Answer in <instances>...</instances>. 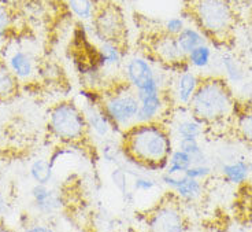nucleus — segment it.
Wrapping results in <instances>:
<instances>
[{
  "label": "nucleus",
  "mask_w": 252,
  "mask_h": 232,
  "mask_svg": "<svg viewBox=\"0 0 252 232\" xmlns=\"http://www.w3.org/2000/svg\"><path fill=\"white\" fill-rule=\"evenodd\" d=\"M147 48L148 52H145L144 57L152 59V62H158L162 68L174 70L177 73L192 70L187 61V55L177 43L176 36H170L162 31V33L152 36Z\"/></svg>",
  "instance_id": "nucleus-10"
},
{
  "label": "nucleus",
  "mask_w": 252,
  "mask_h": 232,
  "mask_svg": "<svg viewBox=\"0 0 252 232\" xmlns=\"http://www.w3.org/2000/svg\"><path fill=\"white\" fill-rule=\"evenodd\" d=\"M206 131V125L189 114V117L178 121L176 125V132L178 138H202Z\"/></svg>",
  "instance_id": "nucleus-22"
},
{
  "label": "nucleus",
  "mask_w": 252,
  "mask_h": 232,
  "mask_svg": "<svg viewBox=\"0 0 252 232\" xmlns=\"http://www.w3.org/2000/svg\"><path fill=\"white\" fill-rule=\"evenodd\" d=\"M213 173V168L208 163H200V165H192L184 172V175L196 179V180H206Z\"/></svg>",
  "instance_id": "nucleus-29"
},
{
  "label": "nucleus",
  "mask_w": 252,
  "mask_h": 232,
  "mask_svg": "<svg viewBox=\"0 0 252 232\" xmlns=\"http://www.w3.org/2000/svg\"><path fill=\"white\" fill-rule=\"evenodd\" d=\"M222 69L226 75V80L230 82H241L246 78V72L243 69L241 63L230 54H223L220 57Z\"/></svg>",
  "instance_id": "nucleus-25"
},
{
  "label": "nucleus",
  "mask_w": 252,
  "mask_h": 232,
  "mask_svg": "<svg viewBox=\"0 0 252 232\" xmlns=\"http://www.w3.org/2000/svg\"><path fill=\"white\" fill-rule=\"evenodd\" d=\"M0 57L4 59L21 85L36 82L43 76V65L38 57V50L29 39L14 38L4 40L0 48Z\"/></svg>",
  "instance_id": "nucleus-6"
},
{
  "label": "nucleus",
  "mask_w": 252,
  "mask_h": 232,
  "mask_svg": "<svg viewBox=\"0 0 252 232\" xmlns=\"http://www.w3.org/2000/svg\"><path fill=\"white\" fill-rule=\"evenodd\" d=\"M32 206L41 216H52L62 210L64 206V196L61 191L52 189L50 184H38L31 190Z\"/></svg>",
  "instance_id": "nucleus-12"
},
{
  "label": "nucleus",
  "mask_w": 252,
  "mask_h": 232,
  "mask_svg": "<svg viewBox=\"0 0 252 232\" xmlns=\"http://www.w3.org/2000/svg\"><path fill=\"white\" fill-rule=\"evenodd\" d=\"M129 173L133 176L132 189L134 193H151L159 187V182L152 176L145 175V173H134L130 170Z\"/></svg>",
  "instance_id": "nucleus-28"
},
{
  "label": "nucleus",
  "mask_w": 252,
  "mask_h": 232,
  "mask_svg": "<svg viewBox=\"0 0 252 232\" xmlns=\"http://www.w3.org/2000/svg\"><path fill=\"white\" fill-rule=\"evenodd\" d=\"M130 1H134V3H136V1H139V0H130Z\"/></svg>",
  "instance_id": "nucleus-35"
},
{
  "label": "nucleus",
  "mask_w": 252,
  "mask_h": 232,
  "mask_svg": "<svg viewBox=\"0 0 252 232\" xmlns=\"http://www.w3.org/2000/svg\"><path fill=\"white\" fill-rule=\"evenodd\" d=\"M220 173L223 176V179L230 184H244L250 177V166H248V161L244 159H236L232 162L223 163L220 168Z\"/></svg>",
  "instance_id": "nucleus-18"
},
{
  "label": "nucleus",
  "mask_w": 252,
  "mask_h": 232,
  "mask_svg": "<svg viewBox=\"0 0 252 232\" xmlns=\"http://www.w3.org/2000/svg\"><path fill=\"white\" fill-rule=\"evenodd\" d=\"M192 157L188 153H185L181 149L177 147V150H173L169 158V162L164 172L169 175H184V172L188 169L189 166H192Z\"/></svg>",
  "instance_id": "nucleus-24"
},
{
  "label": "nucleus",
  "mask_w": 252,
  "mask_h": 232,
  "mask_svg": "<svg viewBox=\"0 0 252 232\" xmlns=\"http://www.w3.org/2000/svg\"><path fill=\"white\" fill-rule=\"evenodd\" d=\"M6 228H4V224H3V221H1V219H0V231H4Z\"/></svg>",
  "instance_id": "nucleus-33"
},
{
  "label": "nucleus",
  "mask_w": 252,
  "mask_h": 232,
  "mask_svg": "<svg viewBox=\"0 0 252 232\" xmlns=\"http://www.w3.org/2000/svg\"><path fill=\"white\" fill-rule=\"evenodd\" d=\"M160 182L166 187H169L180 201L185 203L196 202L199 198H202L204 191L202 180H196L185 175H169L163 172L160 175Z\"/></svg>",
  "instance_id": "nucleus-11"
},
{
  "label": "nucleus",
  "mask_w": 252,
  "mask_h": 232,
  "mask_svg": "<svg viewBox=\"0 0 252 232\" xmlns=\"http://www.w3.org/2000/svg\"><path fill=\"white\" fill-rule=\"evenodd\" d=\"M15 10L8 0H0V39H6L14 28Z\"/></svg>",
  "instance_id": "nucleus-27"
},
{
  "label": "nucleus",
  "mask_w": 252,
  "mask_h": 232,
  "mask_svg": "<svg viewBox=\"0 0 252 232\" xmlns=\"http://www.w3.org/2000/svg\"><path fill=\"white\" fill-rule=\"evenodd\" d=\"M70 11L81 21H92L96 11V0H69Z\"/></svg>",
  "instance_id": "nucleus-26"
},
{
  "label": "nucleus",
  "mask_w": 252,
  "mask_h": 232,
  "mask_svg": "<svg viewBox=\"0 0 252 232\" xmlns=\"http://www.w3.org/2000/svg\"><path fill=\"white\" fill-rule=\"evenodd\" d=\"M126 50L118 44L110 43V41H101L100 45L97 47V57L100 68H121L125 62Z\"/></svg>",
  "instance_id": "nucleus-15"
},
{
  "label": "nucleus",
  "mask_w": 252,
  "mask_h": 232,
  "mask_svg": "<svg viewBox=\"0 0 252 232\" xmlns=\"http://www.w3.org/2000/svg\"><path fill=\"white\" fill-rule=\"evenodd\" d=\"M248 166H250V172L252 173V159L251 161H248Z\"/></svg>",
  "instance_id": "nucleus-34"
},
{
  "label": "nucleus",
  "mask_w": 252,
  "mask_h": 232,
  "mask_svg": "<svg viewBox=\"0 0 252 232\" xmlns=\"http://www.w3.org/2000/svg\"><path fill=\"white\" fill-rule=\"evenodd\" d=\"M200 80H202V77L196 75L192 70L177 73L173 98H174V101L178 106L188 107L189 102L192 99V96L195 95L196 89L200 84Z\"/></svg>",
  "instance_id": "nucleus-13"
},
{
  "label": "nucleus",
  "mask_w": 252,
  "mask_h": 232,
  "mask_svg": "<svg viewBox=\"0 0 252 232\" xmlns=\"http://www.w3.org/2000/svg\"><path fill=\"white\" fill-rule=\"evenodd\" d=\"M97 92L101 106L120 133L137 122L140 101L126 78L110 81Z\"/></svg>",
  "instance_id": "nucleus-5"
},
{
  "label": "nucleus",
  "mask_w": 252,
  "mask_h": 232,
  "mask_svg": "<svg viewBox=\"0 0 252 232\" xmlns=\"http://www.w3.org/2000/svg\"><path fill=\"white\" fill-rule=\"evenodd\" d=\"M187 61L192 69H207L213 61V48L207 43L200 44L187 54Z\"/></svg>",
  "instance_id": "nucleus-20"
},
{
  "label": "nucleus",
  "mask_w": 252,
  "mask_h": 232,
  "mask_svg": "<svg viewBox=\"0 0 252 232\" xmlns=\"http://www.w3.org/2000/svg\"><path fill=\"white\" fill-rule=\"evenodd\" d=\"M47 126L51 136L61 145L82 151L85 157L96 149L85 114L74 101H61L51 107Z\"/></svg>",
  "instance_id": "nucleus-3"
},
{
  "label": "nucleus",
  "mask_w": 252,
  "mask_h": 232,
  "mask_svg": "<svg viewBox=\"0 0 252 232\" xmlns=\"http://www.w3.org/2000/svg\"><path fill=\"white\" fill-rule=\"evenodd\" d=\"M233 124L236 133L240 138L252 145V103H236Z\"/></svg>",
  "instance_id": "nucleus-14"
},
{
  "label": "nucleus",
  "mask_w": 252,
  "mask_h": 232,
  "mask_svg": "<svg viewBox=\"0 0 252 232\" xmlns=\"http://www.w3.org/2000/svg\"><path fill=\"white\" fill-rule=\"evenodd\" d=\"M229 1L234 6V4H240V3H243V1H246V0H229Z\"/></svg>",
  "instance_id": "nucleus-32"
},
{
  "label": "nucleus",
  "mask_w": 252,
  "mask_h": 232,
  "mask_svg": "<svg viewBox=\"0 0 252 232\" xmlns=\"http://www.w3.org/2000/svg\"><path fill=\"white\" fill-rule=\"evenodd\" d=\"M176 39L180 48L185 55L189 54L193 48H196L197 45L207 43V39L203 35V32L199 28H196L195 25L185 26L183 31L177 35Z\"/></svg>",
  "instance_id": "nucleus-19"
},
{
  "label": "nucleus",
  "mask_w": 252,
  "mask_h": 232,
  "mask_svg": "<svg viewBox=\"0 0 252 232\" xmlns=\"http://www.w3.org/2000/svg\"><path fill=\"white\" fill-rule=\"evenodd\" d=\"M236 98L225 77H202L195 95L189 102L188 110L206 128L218 126L233 121Z\"/></svg>",
  "instance_id": "nucleus-2"
},
{
  "label": "nucleus",
  "mask_w": 252,
  "mask_h": 232,
  "mask_svg": "<svg viewBox=\"0 0 252 232\" xmlns=\"http://www.w3.org/2000/svg\"><path fill=\"white\" fill-rule=\"evenodd\" d=\"M21 82L0 57V102L10 101L19 94Z\"/></svg>",
  "instance_id": "nucleus-16"
},
{
  "label": "nucleus",
  "mask_w": 252,
  "mask_h": 232,
  "mask_svg": "<svg viewBox=\"0 0 252 232\" xmlns=\"http://www.w3.org/2000/svg\"><path fill=\"white\" fill-rule=\"evenodd\" d=\"M92 28L100 41L115 43L125 48L127 41V26L121 7L111 0H96V11Z\"/></svg>",
  "instance_id": "nucleus-8"
},
{
  "label": "nucleus",
  "mask_w": 252,
  "mask_h": 232,
  "mask_svg": "<svg viewBox=\"0 0 252 232\" xmlns=\"http://www.w3.org/2000/svg\"><path fill=\"white\" fill-rule=\"evenodd\" d=\"M54 168L48 159L45 158H37L32 162L29 168V175L32 180L38 184H51L54 179Z\"/></svg>",
  "instance_id": "nucleus-21"
},
{
  "label": "nucleus",
  "mask_w": 252,
  "mask_h": 232,
  "mask_svg": "<svg viewBox=\"0 0 252 232\" xmlns=\"http://www.w3.org/2000/svg\"><path fill=\"white\" fill-rule=\"evenodd\" d=\"M183 202L173 191H167L158 202L143 212V221L151 231L181 232L188 230V223L181 207Z\"/></svg>",
  "instance_id": "nucleus-7"
},
{
  "label": "nucleus",
  "mask_w": 252,
  "mask_h": 232,
  "mask_svg": "<svg viewBox=\"0 0 252 232\" xmlns=\"http://www.w3.org/2000/svg\"><path fill=\"white\" fill-rule=\"evenodd\" d=\"M187 26V22H185V18L184 17H178V15H174V17H170L164 21L163 28L162 31L170 36H177L180 32L183 31L184 28Z\"/></svg>",
  "instance_id": "nucleus-30"
},
{
  "label": "nucleus",
  "mask_w": 252,
  "mask_h": 232,
  "mask_svg": "<svg viewBox=\"0 0 252 232\" xmlns=\"http://www.w3.org/2000/svg\"><path fill=\"white\" fill-rule=\"evenodd\" d=\"M26 231L50 232V231H52V228H51L50 226H45V224H40V223H36V224H31V227H26Z\"/></svg>",
  "instance_id": "nucleus-31"
},
{
  "label": "nucleus",
  "mask_w": 252,
  "mask_h": 232,
  "mask_svg": "<svg viewBox=\"0 0 252 232\" xmlns=\"http://www.w3.org/2000/svg\"><path fill=\"white\" fill-rule=\"evenodd\" d=\"M126 81L136 91L139 101L162 94V78L147 57H132L124 62Z\"/></svg>",
  "instance_id": "nucleus-9"
},
{
  "label": "nucleus",
  "mask_w": 252,
  "mask_h": 232,
  "mask_svg": "<svg viewBox=\"0 0 252 232\" xmlns=\"http://www.w3.org/2000/svg\"><path fill=\"white\" fill-rule=\"evenodd\" d=\"M124 159L145 172L164 170L174 150L170 129L163 121L136 122L121 132Z\"/></svg>",
  "instance_id": "nucleus-1"
},
{
  "label": "nucleus",
  "mask_w": 252,
  "mask_h": 232,
  "mask_svg": "<svg viewBox=\"0 0 252 232\" xmlns=\"http://www.w3.org/2000/svg\"><path fill=\"white\" fill-rule=\"evenodd\" d=\"M110 177H111L114 187L118 190V193L122 196L124 203L133 205L136 201V193L129 187V170L125 169L122 165H114Z\"/></svg>",
  "instance_id": "nucleus-17"
},
{
  "label": "nucleus",
  "mask_w": 252,
  "mask_h": 232,
  "mask_svg": "<svg viewBox=\"0 0 252 232\" xmlns=\"http://www.w3.org/2000/svg\"><path fill=\"white\" fill-rule=\"evenodd\" d=\"M185 3L188 17L203 32L207 41L223 45L232 38L237 17L229 0H185Z\"/></svg>",
  "instance_id": "nucleus-4"
},
{
  "label": "nucleus",
  "mask_w": 252,
  "mask_h": 232,
  "mask_svg": "<svg viewBox=\"0 0 252 232\" xmlns=\"http://www.w3.org/2000/svg\"><path fill=\"white\" fill-rule=\"evenodd\" d=\"M178 149L188 153L192 157L193 165L208 163L207 154L197 138H178Z\"/></svg>",
  "instance_id": "nucleus-23"
}]
</instances>
